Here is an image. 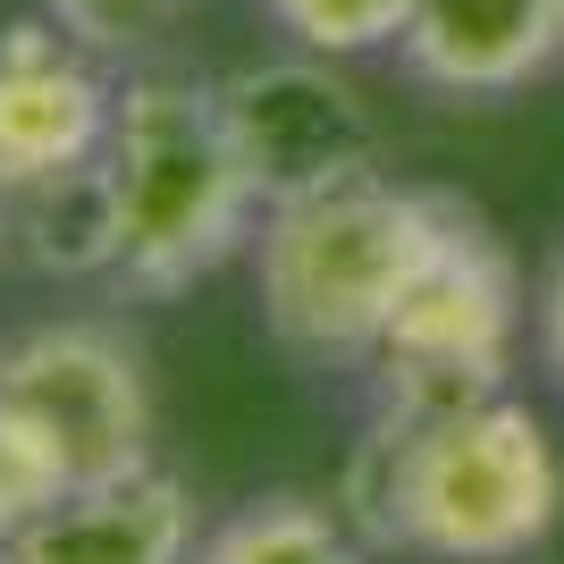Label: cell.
Returning a JSON list of instances; mask_svg holds the SVG:
<instances>
[{"label": "cell", "instance_id": "1", "mask_svg": "<svg viewBox=\"0 0 564 564\" xmlns=\"http://www.w3.org/2000/svg\"><path fill=\"white\" fill-rule=\"evenodd\" d=\"M346 506L379 547L438 564H514L556 531L564 464L514 397L379 404L346 464Z\"/></svg>", "mask_w": 564, "mask_h": 564}, {"label": "cell", "instance_id": "2", "mask_svg": "<svg viewBox=\"0 0 564 564\" xmlns=\"http://www.w3.org/2000/svg\"><path fill=\"white\" fill-rule=\"evenodd\" d=\"M101 186H110L118 228L110 279L135 295H177V286L212 279L261 212L253 169L219 110V85H194V76H135L118 94Z\"/></svg>", "mask_w": 564, "mask_h": 564}, {"label": "cell", "instance_id": "3", "mask_svg": "<svg viewBox=\"0 0 564 564\" xmlns=\"http://www.w3.org/2000/svg\"><path fill=\"white\" fill-rule=\"evenodd\" d=\"M430 236H438V194L397 186L388 169L270 203L261 212V321H270V337L312 362L379 354L388 312L413 286Z\"/></svg>", "mask_w": 564, "mask_h": 564}, {"label": "cell", "instance_id": "4", "mask_svg": "<svg viewBox=\"0 0 564 564\" xmlns=\"http://www.w3.org/2000/svg\"><path fill=\"white\" fill-rule=\"evenodd\" d=\"M514 337H522V279L514 253L489 236V219L438 194V236H430L413 286L388 312L379 337V379L388 404H471V397H506L514 371Z\"/></svg>", "mask_w": 564, "mask_h": 564}, {"label": "cell", "instance_id": "5", "mask_svg": "<svg viewBox=\"0 0 564 564\" xmlns=\"http://www.w3.org/2000/svg\"><path fill=\"white\" fill-rule=\"evenodd\" d=\"M0 404L51 438L76 489L152 464V388L135 346L101 321H51L0 346Z\"/></svg>", "mask_w": 564, "mask_h": 564}, {"label": "cell", "instance_id": "6", "mask_svg": "<svg viewBox=\"0 0 564 564\" xmlns=\"http://www.w3.org/2000/svg\"><path fill=\"white\" fill-rule=\"evenodd\" d=\"M219 110H228V135H236V152H245V169H253L261 212L379 169L371 101L354 94L346 76H337V59H321V51L236 68L228 85H219Z\"/></svg>", "mask_w": 564, "mask_h": 564}, {"label": "cell", "instance_id": "7", "mask_svg": "<svg viewBox=\"0 0 564 564\" xmlns=\"http://www.w3.org/2000/svg\"><path fill=\"white\" fill-rule=\"evenodd\" d=\"M118 94L94 76V51L59 18L0 25V194L51 186L110 152Z\"/></svg>", "mask_w": 564, "mask_h": 564}, {"label": "cell", "instance_id": "8", "mask_svg": "<svg viewBox=\"0 0 564 564\" xmlns=\"http://www.w3.org/2000/svg\"><path fill=\"white\" fill-rule=\"evenodd\" d=\"M18 564H186L194 556V497L177 471H118L68 489L43 522H25Z\"/></svg>", "mask_w": 564, "mask_h": 564}, {"label": "cell", "instance_id": "9", "mask_svg": "<svg viewBox=\"0 0 564 564\" xmlns=\"http://www.w3.org/2000/svg\"><path fill=\"white\" fill-rule=\"evenodd\" d=\"M564 51V0H422L404 25V68L438 94H514Z\"/></svg>", "mask_w": 564, "mask_h": 564}, {"label": "cell", "instance_id": "10", "mask_svg": "<svg viewBox=\"0 0 564 564\" xmlns=\"http://www.w3.org/2000/svg\"><path fill=\"white\" fill-rule=\"evenodd\" d=\"M0 228L34 270H110L118 261V228H110V186L94 169H68L51 186H18L0 194Z\"/></svg>", "mask_w": 564, "mask_h": 564}, {"label": "cell", "instance_id": "11", "mask_svg": "<svg viewBox=\"0 0 564 564\" xmlns=\"http://www.w3.org/2000/svg\"><path fill=\"white\" fill-rule=\"evenodd\" d=\"M194 564H371V556L312 497H253L245 514H228L194 547Z\"/></svg>", "mask_w": 564, "mask_h": 564}, {"label": "cell", "instance_id": "12", "mask_svg": "<svg viewBox=\"0 0 564 564\" xmlns=\"http://www.w3.org/2000/svg\"><path fill=\"white\" fill-rule=\"evenodd\" d=\"M413 9H422V0H270V18L304 51H321V59H354V51L404 43Z\"/></svg>", "mask_w": 564, "mask_h": 564}, {"label": "cell", "instance_id": "13", "mask_svg": "<svg viewBox=\"0 0 564 564\" xmlns=\"http://www.w3.org/2000/svg\"><path fill=\"white\" fill-rule=\"evenodd\" d=\"M68 489L76 480H68V464L51 455V438L25 422V413L0 404V540H18L25 522H43Z\"/></svg>", "mask_w": 564, "mask_h": 564}, {"label": "cell", "instance_id": "14", "mask_svg": "<svg viewBox=\"0 0 564 564\" xmlns=\"http://www.w3.org/2000/svg\"><path fill=\"white\" fill-rule=\"evenodd\" d=\"M43 9L68 25L85 51H135V43H152L186 0H43Z\"/></svg>", "mask_w": 564, "mask_h": 564}, {"label": "cell", "instance_id": "15", "mask_svg": "<svg viewBox=\"0 0 564 564\" xmlns=\"http://www.w3.org/2000/svg\"><path fill=\"white\" fill-rule=\"evenodd\" d=\"M540 354H547V371L564 379V261L547 270V295H540Z\"/></svg>", "mask_w": 564, "mask_h": 564}, {"label": "cell", "instance_id": "16", "mask_svg": "<svg viewBox=\"0 0 564 564\" xmlns=\"http://www.w3.org/2000/svg\"><path fill=\"white\" fill-rule=\"evenodd\" d=\"M0 564H18V547H9V540H0Z\"/></svg>", "mask_w": 564, "mask_h": 564}]
</instances>
